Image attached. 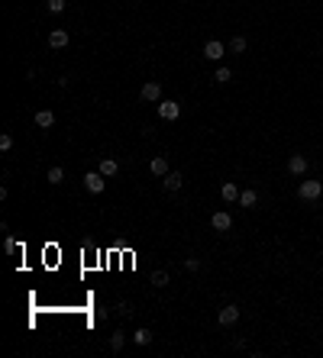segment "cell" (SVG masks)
I'll return each instance as SVG.
<instances>
[{"label": "cell", "instance_id": "20", "mask_svg": "<svg viewBox=\"0 0 323 358\" xmlns=\"http://www.w3.org/2000/svg\"><path fill=\"white\" fill-rule=\"evenodd\" d=\"M230 52H233V55H243V52H246V39H243V36H236V39L230 42Z\"/></svg>", "mask_w": 323, "mask_h": 358}, {"label": "cell", "instance_id": "19", "mask_svg": "<svg viewBox=\"0 0 323 358\" xmlns=\"http://www.w3.org/2000/svg\"><path fill=\"white\" fill-rule=\"evenodd\" d=\"M149 281H152V287H165V284H168V271H152V278H149Z\"/></svg>", "mask_w": 323, "mask_h": 358}, {"label": "cell", "instance_id": "6", "mask_svg": "<svg viewBox=\"0 0 323 358\" xmlns=\"http://www.w3.org/2000/svg\"><path fill=\"white\" fill-rule=\"evenodd\" d=\"M104 175H100V171H87L84 175V187L91 190V194H100V190H104Z\"/></svg>", "mask_w": 323, "mask_h": 358}, {"label": "cell", "instance_id": "5", "mask_svg": "<svg viewBox=\"0 0 323 358\" xmlns=\"http://www.w3.org/2000/svg\"><path fill=\"white\" fill-rule=\"evenodd\" d=\"M139 97L146 100V103H155V100H162V84H159V81H149V84H142Z\"/></svg>", "mask_w": 323, "mask_h": 358}, {"label": "cell", "instance_id": "23", "mask_svg": "<svg viewBox=\"0 0 323 358\" xmlns=\"http://www.w3.org/2000/svg\"><path fill=\"white\" fill-rule=\"evenodd\" d=\"M45 6H49V13H61L65 10V0H49Z\"/></svg>", "mask_w": 323, "mask_h": 358}, {"label": "cell", "instance_id": "15", "mask_svg": "<svg viewBox=\"0 0 323 358\" xmlns=\"http://www.w3.org/2000/svg\"><path fill=\"white\" fill-rule=\"evenodd\" d=\"M239 203H243V206H249V210H252V206L259 203V194H256V190H239Z\"/></svg>", "mask_w": 323, "mask_h": 358}, {"label": "cell", "instance_id": "8", "mask_svg": "<svg viewBox=\"0 0 323 358\" xmlns=\"http://www.w3.org/2000/svg\"><path fill=\"white\" fill-rule=\"evenodd\" d=\"M149 175L165 178V175H168V158H165V155H155L152 162H149Z\"/></svg>", "mask_w": 323, "mask_h": 358}, {"label": "cell", "instance_id": "2", "mask_svg": "<svg viewBox=\"0 0 323 358\" xmlns=\"http://www.w3.org/2000/svg\"><path fill=\"white\" fill-rule=\"evenodd\" d=\"M210 226H214L217 232H230V229H233V216H230L226 210H217L214 216H210Z\"/></svg>", "mask_w": 323, "mask_h": 358}, {"label": "cell", "instance_id": "4", "mask_svg": "<svg viewBox=\"0 0 323 358\" xmlns=\"http://www.w3.org/2000/svg\"><path fill=\"white\" fill-rule=\"evenodd\" d=\"M159 116L162 120H178V116H181V103H175V100H162L159 103Z\"/></svg>", "mask_w": 323, "mask_h": 358}, {"label": "cell", "instance_id": "3", "mask_svg": "<svg viewBox=\"0 0 323 358\" xmlns=\"http://www.w3.org/2000/svg\"><path fill=\"white\" fill-rule=\"evenodd\" d=\"M223 55H226V45L220 42V39H210V42L204 45V58H207V61H220Z\"/></svg>", "mask_w": 323, "mask_h": 358}, {"label": "cell", "instance_id": "9", "mask_svg": "<svg viewBox=\"0 0 323 358\" xmlns=\"http://www.w3.org/2000/svg\"><path fill=\"white\" fill-rule=\"evenodd\" d=\"M68 42H71V36H68L65 29H52L49 32V49H65Z\"/></svg>", "mask_w": 323, "mask_h": 358}, {"label": "cell", "instance_id": "11", "mask_svg": "<svg viewBox=\"0 0 323 358\" xmlns=\"http://www.w3.org/2000/svg\"><path fill=\"white\" fill-rule=\"evenodd\" d=\"M181 184H184L181 171H168V175L162 178V187H165V190H178V187H181Z\"/></svg>", "mask_w": 323, "mask_h": 358}, {"label": "cell", "instance_id": "22", "mask_svg": "<svg viewBox=\"0 0 323 358\" xmlns=\"http://www.w3.org/2000/svg\"><path fill=\"white\" fill-rule=\"evenodd\" d=\"M10 149H13V136L3 133V136H0V152H10Z\"/></svg>", "mask_w": 323, "mask_h": 358}, {"label": "cell", "instance_id": "17", "mask_svg": "<svg viewBox=\"0 0 323 358\" xmlns=\"http://www.w3.org/2000/svg\"><path fill=\"white\" fill-rule=\"evenodd\" d=\"M133 342H136V346H149V342H152V333H149V329H136Z\"/></svg>", "mask_w": 323, "mask_h": 358}, {"label": "cell", "instance_id": "24", "mask_svg": "<svg viewBox=\"0 0 323 358\" xmlns=\"http://www.w3.org/2000/svg\"><path fill=\"white\" fill-rule=\"evenodd\" d=\"M184 268L188 271H201V258H184Z\"/></svg>", "mask_w": 323, "mask_h": 358}, {"label": "cell", "instance_id": "25", "mask_svg": "<svg viewBox=\"0 0 323 358\" xmlns=\"http://www.w3.org/2000/svg\"><path fill=\"white\" fill-rule=\"evenodd\" d=\"M320 181H323V178H320Z\"/></svg>", "mask_w": 323, "mask_h": 358}, {"label": "cell", "instance_id": "7", "mask_svg": "<svg viewBox=\"0 0 323 358\" xmlns=\"http://www.w3.org/2000/svg\"><path fill=\"white\" fill-rule=\"evenodd\" d=\"M236 320H239V307H233V304H226V307L217 313V323H220V326H233Z\"/></svg>", "mask_w": 323, "mask_h": 358}, {"label": "cell", "instance_id": "18", "mask_svg": "<svg viewBox=\"0 0 323 358\" xmlns=\"http://www.w3.org/2000/svg\"><path fill=\"white\" fill-rule=\"evenodd\" d=\"M45 178H49V184H61V181H65V171L55 165V168H49V175H45Z\"/></svg>", "mask_w": 323, "mask_h": 358}, {"label": "cell", "instance_id": "14", "mask_svg": "<svg viewBox=\"0 0 323 358\" xmlns=\"http://www.w3.org/2000/svg\"><path fill=\"white\" fill-rule=\"evenodd\" d=\"M97 171H100V175H104V178H113L116 171H120V165H116L113 158H104V162H100V168H97Z\"/></svg>", "mask_w": 323, "mask_h": 358}, {"label": "cell", "instance_id": "16", "mask_svg": "<svg viewBox=\"0 0 323 358\" xmlns=\"http://www.w3.org/2000/svg\"><path fill=\"white\" fill-rule=\"evenodd\" d=\"M123 342H126V336H123V329H116V333L110 336V352H120Z\"/></svg>", "mask_w": 323, "mask_h": 358}, {"label": "cell", "instance_id": "21", "mask_svg": "<svg viewBox=\"0 0 323 358\" xmlns=\"http://www.w3.org/2000/svg\"><path fill=\"white\" fill-rule=\"evenodd\" d=\"M230 78H233V74H230V68H217V74H214V81H217V84H226Z\"/></svg>", "mask_w": 323, "mask_h": 358}, {"label": "cell", "instance_id": "12", "mask_svg": "<svg viewBox=\"0 0 323 358\" xmlns=\"http://www.w3.org/2000/svg\"><path fill=\"white\" fill-rule=\"evenodd\" d=\"M36 126L39 129H52L55 126V113H52V110H39V113H36Z\"/></svg>", "mask_w": 323, "mask_h": 358}, {"label": "cell", "instance_id": "1", "mask_svg": "<svg viewBox=\"0 0 323 358\" xmlns=\"http://www.w3.org/2000/svg\"><path fill=\"white\" fill-rule=\"evenodd\" d=\"M320 194H323V181H301V187H298V197L301 200H320Z\"/></svg>", "mask_w": 323, "mask_h": 358}, {"label": "cell", "instance_id": "13", "mask_svg": "<svg viewBox=\"0 0 323 358\" xmlns=\"http://www.w3.org/2000/svg\"><path fill=\"white\" fill-rule=\"evenodd\" d=\"M220 197H223V200H226V203H233V200H239V187H236V184H233V181H226V184H223V187H220Z\"/></svg>", "mask_w": 323, "mask_h": 358}, {"label": "cell", "instance_id": "10", "mask_svg": "<svg viewBox=\"0 0 323 358\" xmlns=\"http://www.w3.org/2000/svg\"><path fill=\"white\" fill-rule=\"evenodd\" d=\"M288 171H291V175H307V158L304 155H291L288 158Z\"/></svg>", "mask_w": 323, "mask_h": 358}]
</instances>
